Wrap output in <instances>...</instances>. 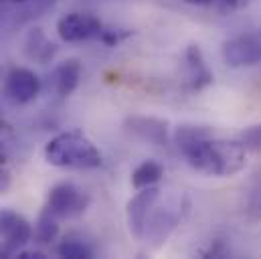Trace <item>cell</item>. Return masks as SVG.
<instances>
[{
  "label": "cell",
  "instance_id": "6da1fadb",
  "mask_svg": "<svg viewBox=\"0 0 261 259\" xmlns=\"http://www.w3.org/2000/svg\"><path fill=\"white\" fill-rule=\"evenodd\" d=\"M174 144L189 166L204 176L229 178L239 174L247 164V150L239 140L215 138L204 126H178L174 132Z\"/></svg>",
  "mask_w": 261,
  "mask_h": 259
},
{
  "label": "cell",
  "instance_id": "7a4b0ae2",
  "mask_svg": "<svg viewBox=\"0 0 261 259\" xmlns=\"http://www.w3.org/2000/svg\"><path fill=\"white\" fill-rule=\"evenodd\" d=\"M45 160L55 168H73V170H91L99 168L103 158L97 146L81 132L69 130L61 132L45 144Z\"/></svg>",
  "mask_w": 261,
  "mask_h": 259
},
{
  "label": "cell",
  "instance_id": "3957f363",
  "mask_svg": "<svg viewBox=\"0 0 261 259\" xmlns=\"http://www.w3.org/2000/svg\"><path fill=\"white\" fill-rule=\"evenodd\" d=\"M158 200H156V204L150 213V219H148V225H146V235H144V239H150L156 247L166 243V239L180 225V221L185 219V213L189 209V202L182 194L180 196H170L162 206H158Z\"/></svg>",
  "mask_w": 261,
  "mask_h": 259
},
{
  "label": "cell",
  "instance_id": "277c9868",
  "mask_svg": "<svg viewBox=\"0 0 261 259\" xmlns=\"http://www.w3.org/2000/svg\"><path fill=\"white\" fill-rule=\"evenodd\" d=\"M221 57L225 65L233 69L255 67L261 63V29H251L227 39L221 47Z\"/></svg>",
  "mask_w": 261,
  "mask_h": 259
},
{
  "label": "cell",
  "instance_id": "5b68a950",
  "mask_svg": "<svg viewBox=\"0 0 261 259\" xmlns=\"http://www.w3.org/2000/svg\"><path fill=\"white\" fill-rule=\"evenodd\" d=\"M33 239V225L12 209H0V257H12Z\"/></svg>",
  "mask_w": 261,
  "mask_h": 259
},
{
  "label": "cell",
  "instance_id": "8992f818",
  "mask_svg": "<svg viewBox=\"0 0 261 259\" xmlns=\"http://www.w3.org/2000/svg\"><path fill=\"white\" fill-rule=\"evenodd\" d=\"M91 196L79 189L73 183H59L55 185L47 194V204L45 209L55 215L59 221L61 219H77L89 209Z\"/></svg>",
  "mask_w": 261,
  "mask_h": 259
},
{
  "label": "cell",
  "instance_id": "52a82bcc",
  "mask_svg": "<svg viewBox=\"0 0 261 259\" xmlns=\"http://www.w3.org/2000/svg\"><path fill=\"white\" fill-rule=\"evenodd\" d=\"M103 22L91 12H67L57 20V35L63 43H83L99 39Z\"/></svg>",
  "mask_w": 261,
  "mask_h": 259
},
{
  "label": "cell",
  "instance_id": "ba28073f",
  "mask_svg": "<svg viewBox=\"0 0 261 259\" xmlns=\"http://www.w3.org/2000/svg\"><path fill=\"white\" fill-rule=\"evenodd\" d=\"M158 198H160V189L156 185V187L138 189L136 194L128 200V204H126V225H128V231H130L134 239H138V241L144 239L150 213H152Z\"/></svg>",
  "mask_w": 261,
  "mask_h": 259
},
{
  "label": "cell",
  "instance_id": "9c48e42d",
  "mask_svg": "<svg viewBox=\"0 0 261 259\" xmlns=\"http://www.w3.org/2000/svg\"><path fill=\"white\" fill-rule=\"evenodd\" d=\"M4 97L14 106H27L41 93V79L27 67H14L4 77Z\"/></svg>",
  "mask_w": 261,
  "mask_h": 259
},
{
  "label": "cell",
  "instance_id": "30bf717a",
  "mask_svg": "<svg viewBox=\"0 0 261 259\" xmlns=\"http://www.w3.org/2000/svg\"><path fill=\"white\" fill-rule=\"evenodd\" d=\"M215 81V75L198 45H189L185 51V85L189 91H200Z\"/></svg>",
  "mask_w": 261,
  "mask_h": 259
},
{
  "label": "cell",
  "instance_id": "8fae6325",
  "mask_svg": "<svg viewBox=\"0 0 261 259\" xmlns=\"http://www.w3.org/2000/svg\"><path fill=\"white\" fill-rule=\"evenodd\" d=\"M126 130L156 146H164L168 142V122L150 118V116H132L126 120Z\"/></svg>",
  "mask_w": 261,
  "mask_h": 259
},
{
  "label": "cell",
  "instance_id": "7c38bea8",
  "mask_svg": "<svg viewBox=\"0 0 261 259\" xmlns=\"http://www.w3.org/2000/svg\"><path fill=\"white\" fill-rule=\"evenodd\" d=\"M24 55L39 65L51 63L57 55V45L45 35V31L41 27H35L27 33L24 37Z\"/></svg>",
  "mask_w": 261,
  "mask_h": 259
},
{
  "label": "cell",
  "instance_id": "4fadbf2b",
  "mask_svg": "<svg viewBox=\"0 0 261 259\" xmlns=\"http://www.w3.org/2000/svg\"><path fill=\"white\" fill-rule=\"evenodd\" d=\"M81 81V63L79 59H65L53 73V83H55V91L61 97H69Z\"/></svg>",
  "mask_w": 261,
  "mask_h": 259
},
{
  "label": "cell",
  "instance_id": "5bb4252c",
  "mask_svg": "<svg viewBox=\"0 0 261 259\" xmlns=\"http://www.w3.org/2000/svg\"><path fill=\"white\" fill-rule=\"evenodd\" d=\"M164 176V168L162 164H158L156 160H144L142 164H138L132 172V187L138 189H146V187H156L160 183V178Z\"/></svg>",
  "mask_w": 261,
  "mask_h": 259
},
{
  "label": "cell",
  "instance_id": "9a60e30c",
  "mask_svg": "<svg viewBox=\"0 0 261 259\" xmlns=\"http://www.w3.org/2000/svg\"><path fill=\"white\" fill-rule=\"evenodd\" d=\"M59 235V219L55 215H51L47 209H43V213L39 215L35 229H33V237L39 245H51Z\"/></svg>",
  "mask_w": 261,
  "mask_h": 259
},
{
  "label": "cell",
  "instance_id": "2e32d148",
  "mask_svg": "<svg viewBox=\"0 0 261 259\" xmlns=\"http://www.w3.org/2000/svg\"><path fill=\"white\" fill-rule=\"evenodd\" d=\"M57 253L65 259H91L93 257L91 245H89L83 237H79V235H75V233H69V235H65V237L61 239V243H59V247H57Z\"/></svg>",
  "mask_w": 261,
  "mask_h": 259
},
{
  "label": "cell",
  "instance_id": "e0dca14e",
  "mask_svg": "<svg viewBox=\"0 0 261 259\" xmlns=\"http://www.w3.org/2000/svg\"><path fill=\"white\" fill-rule=\"evenodd\" d=\"M239 144L247 152H261V122L243 130L239 134Z\"/></svg>",
  "mask_w": 261,
  "mask_h": 259
},
{
  "label": "cell",
  "instance_id": "ac0fdd59",
  "mask_svg": "<svg viewBox=\"0 0 261 259\" xmlns=\"http://www.w3.org/2000/svg\"><path fill=\"white\" fill-rule=\"evenodd\" d=\"M130 35H132V31H128V29H108V27H103V31H101V35H99L97 41H101V43L108 45V47H118V45L124 43Z\"/></svg>",
  "mask_w": 261,
  "mask_h": 259
},
{
  "label": "cell",
  "instance_id": "d6986e66",
  "mask_svg": "<svg viewBox=\"0 0 261 259\" xmlns=\"http://www.w3.org/2000/svg\"><path fill=\"white\" fill-rule=\"evenodd\" d=\"M249 211H253L257 217H261V176L255 189L251 191V196H249Z\"/></svg>",
  "mask_w": 261,
  "mask_h": 259
},
{
  "label": "cell",
  "instance_id": "ffe728a7",
  "mask_svg": "<svg viewBox=\"0 0 261 259\" xmlns=\"http://www.w3.org/2000/svg\"><path fill=\"white\" fill-rule=\"evenodd\" d=\"M202 255L204 257H223V255H227V249H225V245L221 241H215V247L211 245L206 251H202Z\"/></svg>",
  "mask_w": 261,
  "mask_h": 259
},
{
  "label": "cell",
  "instance_id": "44dd1931",
  "mask_svg": "<svg viewBox=\"0 0 261 259\" xmlns=\"http://www.w3.org/2000/svg\"><path fill=\"white\" fill-rule=\"evenodd\" d=\"M249 2H251V0H221L223 8H227V10H241V8H245Z\"/></svg>",
  "mask_w": 261,
  "mask_h": 259
},
{
  "label": "cell",
  "instance_id": "7402d4cb",
  "mask_svg": "<svg viewBox=\"0 0 261 259\" xmlns=\"http://www.w3.org/2000/svg\"><path fill=\"white\" fill-rule=\"evenodd\" d=\"M16 257H20V259H45L47 255L43 253V251H18L16 253Z\"/></svg>",
  "mask_w": 261,
  "mask_h": 259
},
{
  "label": "cell",
  "instance_id": "603a6c76",
  "mask_svg": "<svg viewBox=\"0 0 261 259\" xmlns=\"http://www.w3.org/2000/svg\"><path fill=\"white\" fill-rule=\"evenodd\" d=\"M31 2H41V0H0V8L14 6V4H31Z\"/></svg>",
  "mask_w": 261,
  "mask_h": 259
},
{
  "label": "cell",
  "instance_id": "cb8c5ba5",
  "mask_svg": "<svg viewBox=\"0 0 261 259\" xmlns=\"http://www.w3.org/2000/svg\"><path fill=\"white\" fill-rule=\"evenodd\" d=\"M187 4H193V6H206V4H213L215 0H185Z\"/></svg>",
  "mask_w": 261,
  "mask_h": 259
},
{
  "label": "cell",
  "instance_id": "d4e9b609",
  "mask_svg": "<svg viewBox=\"0 0 261 259\" xmlns=\"http://www.w3.org/2000/svg\"><path fill=\"white\" fill-rule=\"evenodd\" d=\"M2 166H4V152L0 150V168H2Z\"/></svg>",
  "mask_w": 261,
  "mask_h": 259
},
{
  "label": "cell",
  "instance_id": "484cf974",
  "mask_svg": "<svg viewBox=\"0 0 261 259\" xmlns=\"http://www.w3.org/2000/svg\"><path fill=\"white\" fill-rule=\"evenodd\" d=\"M0 122H2V114H0Z\"/></svg>",
  "mask_w": 261,
  "mask_h": 259
},
{
  "label": "cell",
  "instance_id": "4316f807",
  "mask_svg": "<svg viewBox=\"0 0 261 259\" xmlns=\"http://www.w3.org/2000/svg\"><path fill=\"white\" fill-rule=\"evenodd\" d=\"M0 77H2V69H0Z\"/></svg>",
  "mask_w": 261,
  "mask_h": 259
}]
</instances>
